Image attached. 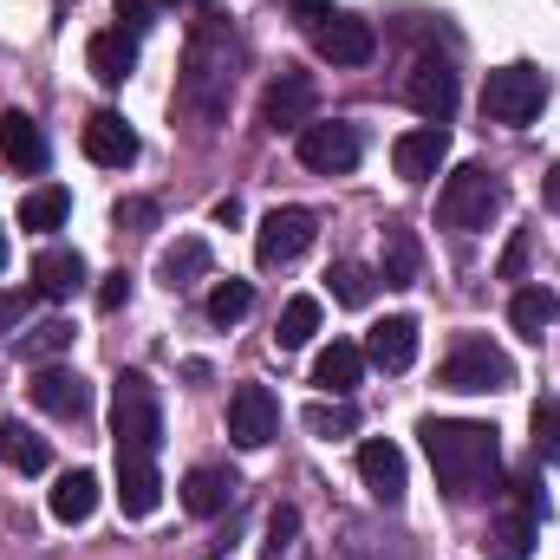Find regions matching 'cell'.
I'll list each match as a JSON object with an SVG mask.
<instances>
[{
	"instance_id": "603a6c76",
	"label": "cell",
	"mask_w": 560,
	"mask_h": 560,
	"mask_svg": "<svg viewBox=\"0 0 560 560\" xmlns=\"http://www.w3.org/2000/svg\"><path fill=\"white\" fill-rule=\"evenodd\" d=\"M85 66H92L98 85H125V79L138 72V39H131V33H98V39L85 46Z\"/></svg>"
},
{
	"instance_id": "f546056e",
	"label": "cell",
	"mask_w": 560,
	"mask_h": 560,
	"mask_svg": "<svg viewBox=\"0 0 560 560\" xmlns=\"http://www.w3.org/2000/svg\"><path fill=\"white\" fill-rule=\"evenodd\" d=\"M313 332H319V300H313V293H293V300L280 306L275 346H280V352H300V346H306Z\"/></svg>"
},
{
	"instance_id": "ee69618b",
	"label": "cell",
	"mask_w": 560,
	"mask_h": 560,
	"mask_svg": "<svg viewBox=\"0 0 560 560\" xmlns=\"http://www.w3.org/2000/svg\"><path fill=\"white\" fill-rule=\"evenodd\" d=\"M0 268H7V235H0Z\"/></svg>"
},
{
	"instance_id": "44dd1931",
	"label": "cell",
	"mask_w": 560,
	"mask_h": 560,
	"mask_svg": "<svg viewBox=\"0 0 560 560\" xmlns=\"http://www.w3.org/2000/svg\"><path fill=\"white\" fill-rule=\"evenodd\" d=\"M33 287H39V300H72L85 287V255L79 248H39L33 255Z\"/></svg>"
},
{
	"instance_id": "f35d334b",
	"label": "cell",
	"mask_w": 560,
	"mask_h": 560,
	"mask_svg": "<svg viewBox=\"0 0 560 560\" xmlns=\"http://www.w3.org/2000/svg\"><path fill=\"white\" fill-rule=\"evenodd\" d=\"M125 300H131V275H125V268H118V275H105V280H98V313H118Z\"/></svg>"
},
{
	"instance_id": "4fadbf2b",
	"label": "cell",
	"mask_w": 560,
	"mask_h": 560,
	"mask_svg": "<svg viewBox=\"0 0 560 560\" xmlns=\"http://www.w3.org/2000/svg\"><path fill=\"white\" fill-rule=\"evenodd\" d=\"M313 46H319V59H332V66H365V59L378 52V33H372V20L332 13V20L313 26Z\"/></svg>"
},
{
	"instance_id": "1f68e13d",
	"label": "cell",
	"mask_w": 560,
	"mask_h": 560,
	"mask_svg": "<svg viewBox=\"0 0 560 560\" xmlns=\"http://www.w3.org/2000/svg\"><path fill=\"white\" fill-rule=\"evenodd\" d=\"M300 423H306L313 436H326V443H332V436H352V430H359V411H352L346 398H339V405H306Z\"/></svg>"
},
{
	"instance_id": "8fae6325",
	"label": "cell",
	"mask_w": 560,
	"mask_h": 560,
	"mask_svg": "<svg viewBox=\"0 0 560 560\" xmlns=\"http://www.w3.org/2000/svg\"><path fill=\"white\" fill-rule=\"evenodd\" d=\"M300 163L313 176H346L359 163V131L352 125H306L300 131Z\"/></svg>"
},
{
	"instance_id": "7bdbcfd3",
	"label": "cell",
	"mask_w": 560,
	"mask_h": 560,
	"mask_svg": "<svg viewBox=\"0 0 560 560\" xmlns=\"http://www.w3.org/2000/svg\"><path fill=\"white\" fill-rule=\"evenodd\" d=\"M541 202H548V209L560 215V163L548 170V176H541Z\"/></svg>"
},
{
	"instance_id": "f6af8a7d",
	"label": "cell",
	"mask_w": 560,
	"mask_h": 560,
	"mask_svg": "<svg viewBox=\"0 0 560 560\" xmlns=\"http://www.w3.org/2000/svg\"><path fill=\"white\" fill-rule=\"evenodd\" d=\"M156 7H176V0H156Z\"/></svg>"
},
{
	"instance_id": "2e32d148",
	"label": "cell",
	"mask_w": 560,
	"mask_h": 560,
	"mask_svg": "<svg viewBox=\"0 0 560 560\" xmlns=\"http://www.w3.org/2000/svg\"><path fill=\"white\" fill-rule=\"evenodd\" d=\"M411 359H418V319H411V313H392V319H378V326L365 332V365H378V372H411Z\"/></svg>"
},
{
	"instance_id": "30bf717a",
	"label": "cell",
	"mask_w": 560,
	"mask_h": 560,
	"mask_svg": "<svg viewBox=\"0 0 560 560\" xmlns=\"http://www.w3.org/2000/svg\"><path fill=\"white\" fill-rule=\"evenodd\" d=\"M405 98H411V112H418L423 125H450V112H456V72L443 59H418L411 79H405Z\"/></svg>"
},
{
	"instance_id": "d6a6232c",
	"label": "cell",
	"mask_w": 560,
	"mask_h": 560,
	"mask_svg": "<svg viewBox=\"0 0 560 560\" xmlns=\"http://www.w3.org/2000/svg\"><path fill=\"white\" fill-rule=\"evenodd\" d=\"M248 306H255V287H248V280H222V287L209 293V319H215V326L248 319Z\"/></svg>"
},
{
	"instance_id": "d4e9b609",
	"label": "cell",
	"mask_w": 560,
	"mask_h": 560,
	"mask_svg": "<svg viewBox=\"0 0 560 560\" xmlns=\"http://www.w3.org/2000/svg\"><path fill=\"white\" fill-rule=\"evenodd\" d=\"M0 150H7V163L26 170V176L46 170V138H39V125H33L26 112H7V118H0Z\"/></svg>"
},
{
	"instance_id": "74e56055",
	"label": "cell",
	"mask_w": 560,
	"mask_h": 560,
	"mask_svg": "<svg viewBox=\"0 0 560 560\" xmlns=\"http://www.w3.org/2000/svg\"><path fill=\"white\" fill-rule=\"evenodd\" d=\"M118 229H156V202L150 196H125L118 202Z\"/></svg>"
},
{
	"instance_id": "ffe728a7",
	"label": "cell",
	"mask_w": 560,
	"mask_h": 560,
	"mask_svg": "<svg viewBox=\"0 0 560 560\" xmlns=\"http://www.w3.org/2000/svg\"><path fill=\"white\" fill-rule=\"evenodd\" d=\"M235 469H215V463H202V469H189L183 476V509L196 515V522H209V515H222L229 502H235Z\"/></svg>"
},
{
	"instance_id": "5bb4252c",
	"label": "cell",
	"mask_w": 560,
	"mask_h": 560,
	"mask_svg": "<svg viewBox=\"0 0 560 560\" xmlns=\"http://www.w3.org/2000/svg\"><path fill=\"white\" fill-rule=\"evenodd\" d=\"M359 482L372 489V502L398 509V502H405V450H398V443H385V436L359 443Z\"/></svg>"
},
{
	"instance_id": "6da1fadb",
	"label": "cell",
	"mask_w": 560,
	"mask_h": 560,
	"mask_svg": "<svg viewBox=\"0 0 560 560\" xmlns=\"http://www.w3.org/2000/svg\"><path fill=\"white\" fill-rule=\"evenodd\" d=\"M235 66H242V39H235L229 13L202 0L196 20H189V39H183V72H176V105H183L202 131L222 125L229 92H235Z\"/></svg>"
},
{
	"instance_id": "d6986e66",
	"label": "cell",
	"mask_w": 560,
	"mask_h": 560,
	"mask_svg": "<svg viewBox=\"0 0 560 560\" xmlns=\"http://www.w3.org/2000/svg\"><path fill=\"white\" fill-rule=\"evenodd\" d=\"M423 275V242L418 229H405V222H385L378 229V280L385 287H411Z\"/></svg>"
},
{
	"instance_id": "52a82bcc",
	"label": "cell",
	"mask_w": 560,
	"mask_h": 560,
	"mask_svg": "<svg viewBox=\"0 0 560 560\" xmlns=\"http://www.w3.org/2000/svg\"><path fill=\"white\" fill-rule=\"evenodd\" d=\"M313 235H319L313 209H268L261 229H255V261L261 268H287V261H300L313 248Z\"/></svg>"
},
{
	"instance_id": "5b68a950",
	"label": "cell",
	"mask_w": 560,
	"mask_h": 560,
	"mask_svg": "<svg viewBox=\"0 0 560 560\" xmlns=\"http://www.w3.org/2000/svg\"><path fill=\"white\" fill-rule=\"evenodd\" d=\"M436 385H443V392H463V398H476V392H509V385H515V365H509V352L489 346V339H456V352L436 365Z\"/></svg>"
},
{
	"instance_id": "d590c367",
	"label": "cell",
	"mask_w": 560,
	"mask_h": 560,
	"mask_svg": "<svg viewBox=\"0 0 560 560\" xmlns=\"http://www.w3.org/2000/svg\"><path fill=\"white\" fill-rule=\"evenodd\" d=\"M293 535H300V515L280 502L275 515H268V541H261V560H287V548H293Z\"/></svg>"
},
{
	"instance_id": "cb8c5ba5",
	"label": "cell",
	"mask_w": 560,
	"mask_h": 560,
	"mask_svg": "<svg viewBox=\"0 0 560 560\" xmlns=\"http://www.w3.org/2000/svg\"><path fill=\"white\" fill-rule=\"evenodd\" d=\"M92 509H98V476L92 469H66L52 482V522L79 528V522H92Z\"/></svg>"
},
{
	"instance_id": "7c38bea8",
	"label": "cell",
	"mask_w": 560,
	"mask_h": 560,
	"mask_svg": "<svg viewBox=\"0 0 560 560\" xmlns=\"http://www.w3.org/2000/svg\"><path fill=\"white\" fill-rule=\"evenodd\" d=\"M156 502H163V476H156V456L150 450H118V509L143 522V515H156Z\"/></svg>"
},
{
	"instance_id": "3957f363",
	"label": "cell",
	"mask_w": 560,
	"mask_h": 560,
	"mask_svg": "<svg viewBox=\"0 0 560 560\" xmlns=\"http://www.w3.org/2000/svg\"><path fill=\"white\" fill-rule=\"evenodd\" d=\"M495 209H502V176H495L489 163H463V170H450V176H443V196H436L443 229L476 235V229H489V215H495Z\"/></svg>"
},
{
	"instance_id": "ba28073f",
	"label": "cell",
	"mask_w": 560,
	"mask_h": 560,
	"mask_svg": "<svg viewBox=\"0 0 560 560\" xmlns=\"http://www.w3.org/2000/svg\"><path fill=\"white\" fill-rule=\"evenodd\" d=\"M229 436L242 450H268L280 436V405L268 385H235V398H229Z\"/></svg>"
},
{
	"instance_id": "8d00e7d4",
	"label": "cell",
	"mask_w": 560,
	"mask_h": 560,
	"mask_svg": "<svg viewBox=\"0 0 560 560\" xmlns=\"http://www.w3.org/2000/svg\"><path fill=\"white\" fill-rule=\"evenodd\" d=\"M33 300H39V287H7V293H0V339H13V332L26 326Z\"/></svg>"
},
{
	"instance_id": "9a60e30c",
	"label": "cell",
	"mask_w": 560,
	"mask_h": 560,
	"mask_svg": "<svg viewBox=\"0 0 560 560\" xmlns=\"http://www.w3.org/2000/svg\"><path fill=\"white\" fill-rule=\"evenodd\" d=\"M33 405H39L46 418H59V423H79L85 411H92V385H85L79 372L39 365V378H33Z\"/></svg>"
},
{
	"instance_id": "4dcf8cb0",
	"label": "cell",
	"mask_w": 560,
	"mask_h": 560,
	"mask_svg": "<svg viewBox=\"0 0 560 560\" xmlns=\"http://www.w3.org/2000/svg\"><path fill=\"white\" fill-rule=\"evenodd\" d=\"M72 319H39L26 339H20V359H33V365H46V359H59V352H72Z\"/></svg>"
},
{
	"instance_id": "e0dca14e",
	"label": "cell",
	"mask_w": 560,
	"mask_h": 560,
	"mask_svg": "<svg viewBox=\"0 0 560 560\" xmlns=\"http://www.w3.org/2000/svg\"><path fill=\"white\" fill-rule=\"evenodd\" d=\"M79 143H85V156H92V163H105V170L138 163V131H131L118 112H92V118H85V131H79Z\"/></svg>"
},
{
	"instance_id": "b9f144b4",
	"label": "cell",
	"mask_w": 560,
	"mask_h": 560,
	"mask_svg": "<svg viewBox=\"0 0 560 560\" xmlns=\"http://www.w3.org/2000/svg\"><path fill=\"white\" fill-rule=\"evenodd\" d=\"M287 7H293L300 20H313V26H319V20H332V0H287Z\"/></svg>"
},
{
	"instance_id": "ab89813d",
	"label": "cell",
	"mask_w": 560,
	"mask_h": 560,
	"mask_svg": "<svg viewBox=\"0 0 560 560\" xmlns=\"http://www.w3.org/2000/svg\"><path fill=\"white\" fill-rule=\"evenodd\" d=\"M150 13H156V0H118V20H125L118 33H131V39L150 33Z\"/></svg>"
},
{
	"instance_id": "836d02e7",
	"label": "cell",
	"mask_w": 560,
	"mask_h": 560,
	"mask_svg": "<svg viewBox=\"0 0 560 560\" xmlns=\"http://www.w3.org/2000/svg\"><path fill=\"white\" fill-rule=\"evenodd\" d=\"M326 280H332V300H339V306H365V300H372V287H378V275H365L359 261H339Z\"/></svg>"
},
{
	"instance_id": "8992f818",
	"label": "cell",
	"mask_w": 560,
	"mask_h": 560,
	"mask_svg": "<svg viewBox=\"0 0 560 560\" xmlns=\"http://www.w3.org/2000/svg\"><path fill=\"white\" fill-rule=\"evenodd\" d=\"M112 436H118V450H150V456L163 443V405L143 372H125L112 392Z\"/></svg>"
},
{
	"instance_id": "7a4b0ae2",
	"label": "cell",
	"mask_w": 560,
	"mask_h": 560,
	"mask_svg": "<svg viewBox=\"0 0 560 560\" xmlns=\"http://www.w3.org/2000/svg\"><path fill=\"white\" fill-rule=\"evenodd\" d=\"M418 436H423L430 469H436V489H443L450 502H476V495L495 489L502 443H495L489 423H476V418H423Z\"/></svg>"
},
{
	"instance_id": "60d3db41",
	"label": "cell",
	"mask_w": 560,
	"mask_h": 560,
	"mask_svg": "<svg viewBox=\"0 0 560 560\" xmlns=\"http://www.w3.org/2000/svg\"><path fill=\"white\" fill-rule=\"evenodd\" d=\"M522 268H528V235H515V242H509V255H502V275H509V280H522Z\"/></svg>"
},
{
	"instance_id": "ac0fdd59",
	"label": "cell",
	"mask_w": 560,
	"mask_h": 560,
	"mask_svg": "<svg viewBox=\"0 0 560 560\" xmlns=\"http://www.w3.org/2000/svg\"><path fill=\"white\" fill-rule=\"evenodd\" d=\"M443 156H450V131L443 125H418V131H405L392 143V163H398L405 183H430L443 170Z\"/></svg>"
},
{
	"instance_id": "e575fe53",
	"label": "cell",
	"mask_w": 560,
	"mask_h": 560,
	"mask_svg": "<svg viewBox=\"0 0 560 560\" xmlns=\"http://www.w3.org/2000/svg\"><path fill=\"white\" fill-rule=\"evenodd\" d=\"M535 456L560 463V398H541L535 405Z\"/></svg>"
},
{
	"instance_id": "83f0119b",
	"label": "cell",
	"mask_w": 560,
	"mask_h": 560,
	"mask_svg": "<svg viewBox=\"0 0 560 560\" xmlns=\"http://www.w3.org/2000/svg\"><path fill=\"white\" fill-rule=\"evenodd\" d=\"M0 463H13L20 476H39L52 456H46V436H33L20 418H7V423H0Z\"/></svg>"
},
{
	"instance_id": "4316f807",
	"label": "cell",
	"mask_w": 560,
	"mask_h": 560,
	"mask_svg": "<svg viewBox=\"0 0 560 560\" xmlns=\"http://www.w3.org/2000/svg\"><path fill=\"white\" fill-rule=\"evenodd\" d=\"M555 319H560V300L548 293V287H522V293L509 300V326H515L522 339H541Z\"/></svg>"
},
{
	"instance_id": "9c48e42d",
	"label": "cell",
	"mask_w": 560,
	"mask_h": 560,
	"mask_svg": "<svg viewBox=\"0 0 560 560\" xmlns=\"http://www.w3.org/2000/svg\"><path fill=\"white\" fill-rule=\"evenodd\" d=\"M313 105H319V85L306 72H280L261 98V125L268 131H306L313 125Z\"/></svg>"
},
{
	"instance_id": "7402d4cb",
	"label": "cell",
	"mask_w": 560,
	"mask_h": 560,
	"mask_svg": "<svg viewBox=\"0 0 560 560\" xmlns=\"http://www.w3.org/2000/svg\"><path fill=\"white\" fill-rule=\"evenodd\" d=\"M359 378H365V346H352V339H332V346L313 359V385L332 392V398H346Z\"/></svg>"
},
{
	"instance_id": "484cf974",
	"label": "cell",
	"mask_w": 560,
	"mask_h": 560,
	"mask_svg": "<svg viewBox=\"0 0 560 560\" xmlns=\"http://www.w3.org/2000/svg\"><path fill=\"white\" fill-rule=\"evenodd\" d=\"M202 275H209V242H202V235H183V242H176V248H163V261H156V280H163L170 293L196 287Z\"/></svg>"
},
{
	"instance_id": "277c9868",
	"label": "cell",
	"mask_w": 560,
	"mask_h": 560,
	"mask_svg": "<svg viewBox=\"0 0 560 560\" xmlns=\"http://www.w3.org/2000/svg\"><path fill=\"white\" fill-rule=\"evenodd\" d=\"M541 105H548V72L541 66H528V59H515V66H502V72H489L482 79V118L489 125H535L541 118Z\"/></svg>"
},
{
	"instance_id": "f1b7e54d",
	"label": "cell",
	"mask_w": 560,
	"mask_h": 560,
	"mask_svg": "<svg viewBox=\"0 0 560 560\" xmlns=\"http://www.w3.org/2000/svg\"><path fill=\"white\" fill-rule=\"evenodd\" d=\"M66 215H72V196H66L59 183L33 189V196L20 202V229H33V235H52V229H66Z\"/></svg>"
}]
</instances>
